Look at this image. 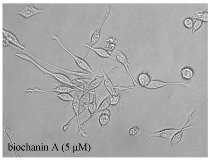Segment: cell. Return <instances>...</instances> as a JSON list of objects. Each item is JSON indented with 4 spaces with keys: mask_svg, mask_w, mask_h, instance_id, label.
Instances as JSON below:
<instances>
[{
    "mask_svg": "<svg viewBox=\"0 0 213 160\" xmlns=\"http://www.w3.org/2000/svg\"><path fill=\"white\" fill-rule=\"evenodd\" d=\"M15 55L17 57L22 59V60L31 62L33 64L35 65L37 68L39 69L40 71H41L43 73L48 74L50 75L61 84L66 85L75 87L72 84V82H71V80L70 79L68 76L64 74L60 73H54L49 71V70L43 67L40 64L34 60V59L30 57L29 55H27V54L24 53H16L15 54Z\"/></svg>",
    "mask_w": 213,
    "mask_h": 160,
    "instance_id": "1",
    "label": "cell"
},
{
    "mask_svg": "<svg viewBox=\"0 0 213 160\" xmlns=\"http://www.w3.org/2000/svg\"><path fill=\"white\" fill-rule=\"evenodd\" d=\"M51 38L53 40H55L60 47L62 48L63 50H64L76 62V64L83 71H86V72L92 74L94 76H96L95 73L93 70L91 68L89 64L84 59L81 58L79 56H76L75 54L72 53L69 50H68L67 47L64 45L63 43L61 41V39L59 38L58 36L56 34H53L51 35Z\"/></svg>",
    "mask_w": 213,
    "mask_h": 160,
    "instance_id": "2",
    "label": "cell"
},
{
    "mask_svg": "<svg viewBox=\"0 0 213 160\" xmlns=\"http://www.w3.org/2000/svg\"><path fill=\"white\" fill-rule=\"evenodd\" d=\"M197 116V113L195 111H194L192 113L191 115L189 116L188 118V120L185 125L180 131L177 132L174 136L171 139V144L172 146H174L179 144L183 137V133L186 130L192 128L193 127L192 125H190L192 122L195 121L196 118Z\"/></svg>",
    "mask_w": 213,
    "mask_h": 160,
    "instance_id": "3",
    "label": "cell"
},
{
    "mask_svg": "<svg viewBox=\"0 0 213 160\" xmlns=\"http://www.w3.org/2000/svg\"><path fill=\"white\" fill-rule=\"evenodd\" d=\"M174 85L182 86L185 87H188L190 84L188 81L183 79L181 82H167L159 80H151L150 84L145 88L150 90H156L167 86Z\"/></svg>",
    "mask_w": 213,
    "mask_h": 160,
    "instance_id": "4",
    "label": "cell"
},
{
    "mask_svg": "<svg viewBox=\"0 0 213 160\" xmlns=\"http://www.w3.org/2000/svg\"><path fill=\"white\" fill-rule=\"evenodd\" d=\"M14 47L15 48H16L17 49V50H21V51H23L24 53L26 54L27 55H29L30 57H31L32 58L34 59V60L40 61V62L42 63L43 64H45L48 65V66H50V67L54 68L60 70V71H63V72L65 73L75 75V76H79V77H85V76H87V75H88V74L86 73L81 72V71H72V70H67L66 69L62 68L59 67V66H55V65H54L53 64L46 62V61H44V60H42L41 59L35 57V56H34V55H32L31 54L27 52V51H25L24 50H21V49H20L19 48L15 47H13L14 48Z\"/></svg>",
    "mask_w": 213,
    "mask_h": 160,
    "instance_id": "5",
    "label": "cell"
},
{
    "mask_svg": "<svg viewBox=\"0 0 213 160\" xmlns=\"http://www.w3.org/2000/svg\"><path fill=\"white\" fill-rule=\"evenodd\" d=\"M44 10L36 8L33 5L25 4L21 10L16 11L17 15L21 16L26 19L31 18L36 15L42 13Z\"/></svg>",
    "mask_w": 213,
    "mask_h": 160,
    "instance_id": "6",
    "label": "cell"
},
{
    "mask_svg": "<svg viewBox=\"0 0 213 160\" xmlns=\"http://www.w3.org/2000/svg\"><path fill=\"white\" fill-rule=\"evenodd\" d=\"M115 59L116 61L120 63L125 67V70L128 74L129 75L130 78H131L132 83H133L134 86H138L137 82H136L133 76L130 71V64L129 63V60L127 56H126L124 53L119 50H117L115 51Z\"/></svg>",
    "mask_w": 213,
    "mask_h": 160,
    "instance_id": "7",
    "label": "cell"
},
{
    "mask_svg": "<svg viewBox=\"0 0 213 160\" xmlns=\"http://www.w3.org/2000/svg\"><path fill=\"white\" fill-rule=\"evenodd\" d=\"M25 91L28 93H41L50 95L58 97L59 99L64 101L71 102L73 100V97L69 93H61L54 92L49 91H45L44 89H41L38 88H28V89H26Z\"/></svg>",
    "mask_w": 213,
    "mask_h": 160,
    "instance_id": "8",
    "label": "cell"
},
{
    "mask_svg": "<svg viewBox=\"0 0 213 160\" xmlns=\"http://www.w3.org/2000/svg\"><path fill=\"white\" fill-rule=\"evenodd\" d=\"M111 11V8L110 6H108L107 7L106 10L105 14L101 23L99 26V28L96 30L95 31L92 36H91L90 38V46L91 47H93L97 43L99 42L100 39L101 37V32L102 28H103V26H104V23L108 19V17H109V15Z\"/></svg>",
    "mask_w": 213,
    "mask_h": 160,
    "instance_id": "9",
    "label": "cell"
},
{
    "mask_svg": "<svg viewBox=\"0 0 213 160\" xmlns=\"http://www.w3.org/2000/svg\"><path fill=\"white\" fill-rule=\"evenodd\" d=\"M99 69L100 70L101 72L103 75V78H104V86H105L106 89L109 92V94L110 95L112 96H116L118 94L117 93L116 91V89L115 88V87L113 85V83H112V81H111L110 79L109 78V75L115 72L118 70V68L115 67L113 68V69L109 71L108 73L106 74L105 72H104V70L102 68V66L101 65H100Z\"/></svg>",
    "mask_w": 213,
    "mask_h": 160,
    "instance_id": "10",
    "label": "cell"
},
{
    "mask_svg": "<svg viewBox=\"0 0 213 160\" xmlns=\"http://www.w3.org/2000/svg\"><path fill=\"white\" fill-rule=\"evenodd\" d=\"M182 128L176 129L173 128L166 129L155 132H147L146 136L147 138L161 137L166 139H171L175 134L180 131Z\"/></svg>",
    "mask_w": 213,
    "mask_h": 160,
    "instance_id": "11",
    "label": "cell"
},
{
    "mask_svg": "<svg viewBox=\"0 0 213 160\" xmlns=\"http://www.w3.org/2000/svg\"><path fill=\"white\" fill-rule=\"evenodd\" d=\"M111 96H112L110 95H109V96H108V97H106V98L101 102V103L100 104L99 107H98V109H97V110L96 111L94 114H93V116H92L90 117L87 120H86V121H85L84 122L82 123L81 124V128H82L83 129L84 128H85L88 125V124L92 120V119L94 118V117L98 113H99L100 112H103L104 109H108V108H109V107L111 105L110 99Z\"/></svg>",
    "mask_w": 213,
    "mask_h": 160,
    "instance_id": "12",
    "label": "cell"
},
{
    "mask_svg": "<svg viewBox=\"0 0 213 160\" xmlns=\"http://www.w3.org/2000/svg\"><path fill=\"white\" fill-rule=\"evenodd\" d=\"M84 46L85 47L87 48L89 50V51L86 53V55H85L84 58H87L90 51V50H92V51H94L97 55H98L100 57L103 58L110 59L116 61L115 58L112 56L111 54L109 53L105 48L100 47H91L90 46V45L87 44H85Z\"/></svg>",
    "mask_w": 213,
    "mask_h": 160,
    "instance_id": "13",
    "label": "cell"
},
{
    "mask_svg": "<svg viewBox=\"0 0 213 160\" xmlns=\"http://www.w3.org/2000/svg\"><path fill=\"white\" fill-rule=\"evenodd\" d=\"M3 36L8 39L11 45L21 50H24L25 49V47L21 43L18 39V37L14 33L4 28L3 29Z\"/></svg>",
    "mask_w": 213,
    "mask_h": 160,
    "instance_id": "14",
    "label": "cell"
},
{
    "mask_svg": "<svg viewBox=\"0 0 213 160\" xmlns=\"http://www.w3.org/2000/svg\"><path fill=\"white\" fill-rule=\"evenodd\" d=\"M90 92H83V94L80 98V114L84 112L90 103Z\"/></svg>",
    "mask_w": 213,
    "mask_h": 160,
    "instance_id": "15",
    "label": "cell"
},
{
    "mask_svg": "<svg viewBox=\"0 0 213 160\" xmlns=\"http://www.w3.org/2000/svg\"><path fill=\"white\" fill-rule=\"evenodd\" d=\"M44 90L46 91H49L56 92V93H70L71 92L74 91L77 89L75 87H71V86L62 84V85L58 86L55 88H52V89Z\"/></svg>",
    "mask_w": 213,
    "mask_h": 160,
    "instance_id": "16",
    "label": "cell"
},
{
    "mask_svg": "<svg viewBox=\"0 0 213 160\" xmlns=\"http://www.w3.org/2000/svg\"><path fill=\"white\" fill-rule=\"evenodd\" d=\"M137 80L139 85L145 88L150 84L151 81V77L148 73L145 71H142L139 74Z\"/></svg>",
    "mask_w": 213,
    "mask_h": 160,
    "instance_id": "17",
    "label": "cell"
},
{
    "mask_svg": "<svg viewBox=\"0 0 213 160\" xmlns=\"http://www.w3.org/2000/svg\"><path fill=\"white\" fill-rule=\"evenodd\" d=\"M72 107L73 111L75 113V115H76L77 122H78V130H81V129L82 128H81V125H80L79 119L80 98L77 93H76L74 96L73 100L72 101Z\"/></svg>",
    "mask_w": 213,
    "mask_h": 160,
    "instance_id": "18",
    "label": "cell"
},
{
    "mask_svg": "<svg viewBox=\"0 0 213 160\" xmlns=\"http://www.w3.org/2000/svg\"><path fill=\"white\" fill-rule=\"evenodd\" d=\"M181 76L182 79L185 81H189L194 77V72L193 69L190 67L183 68L181 70Z\"/></svg>",
    "mask_w": 213,
    "mask_h": 160,
    "instance_id": "19",
    "label": "cell"
},
{
    "mask_svg": "<svg viewBox=\"0 0 213 160\" xmlns=\"http://www.w3.org/2000/svg\"><path fill=\"white\" fill-rule=\"evenodd\" d=\"M106 42L107 45L104 48L111 54L118 46V40L114 37H110L107 39Z\"/></svg>",
    "mask_w": 213,
    "mask_h": 160,
    "instance_id": "20",
    "label": "cell"
},
{
    "mask_svg": "<svg viewBox=\"0 0 213 160\" xmlns=\"http://www.w3.org/2000/svg\"><path fill=\"white\" fill-rule=\"evenodd\" d=\"M91 82L90 79L82 78H79L71 80L72 84L74 86L75 88H77L79 90L84 91L83 88H81V86L83 85L85 83H90Z\"/></svg>",
    "mask_w": 213,
    "mask_h": 160,
    "instance_id": "21",
    "label": "cell"
},
{
    "mask_svg": "<svg viewBox=\"0 0 213 160\" xmlns=\"http://www.w3.org/2000/svg\"><path fill=\"white\" fill-rule=\"evenodd\" d=\"M97 90H95L93 92L90 91L91 94H93V101L90 103L88 107V109L90 114V116H92L94 114L98 108L96 99Z\"/></svg>",
    "mask_w": 213,
    "mask_h": 160,
    "instance_id": "22",
    "label": "cell"
},
{
    "mask_svg": "<svg viewBox=\"0 0 213 160\" xmlns=\"http://www.w3.org/2000/svg\"><path fill=\"white\" fill-rule=\"evenodd\" d=\"M103 81H104V78H103V76H101V77L96 76L95 79L91 81L90 83H89L87 91L90 92L93 90H95L101 84Z\"/></svg>",
    "mask_w": 213,
    "mask_h": 160,
    "instance_id": "23",
    "label": "cell"
},
{
    "mask_svg": "<svg viewBox=\"0 0 213 160\" xmlns=\"http://www.w3.org/2000/svg\"><path fill=\"white\" fill-rule=\"evenodd\" d=\"M124 92H120L116 96H112L110 99L111 105L113 106H116L118 108V112H119V110L121 109V95L124 93Z\"/></svg>",
    "mask_w": 213,
    "mask_h": 160,
    "instance_id": "24",
    "label": "cell"
},
{
    "mask_svg": "<svg viewBox=\"0 0 213 160\" xmlns=\"http://www.w3.org/2000/svg\"><path fill=\"white\" fill-rule=\"evenodd\" d=\"M100 124L102 127H104L108 125L110 120V116L102 113L98 118Z\"/></svg>",
    "mask_w": 213,
    "mask_h": 160,
    "instance_id": "25",
    "label": "cell"
},
{
    "mask_svg": "<svg viewBox=\"0 0 213 160\" xmlns=\"http://www.w3.org/2000/svg\"><path fill=\"white\" fill-rule=\"evenodd\" d=\"M193 19L199 20L204 23H207L208 20V14L207 11L205 12L196 13L192 16Z\"/></svg>",
    "mask_w": 213,
    "mask_h": 160,
    "instance_id": "26",
    "label": "cell"
},
{
    "mask_svg": "<svg viewBox=\"0 0 213 160\" xmlns=\"http://www.w3.org/2000/svg\"><path fill=\"white\" fill-rule=\"evenodd\" d=\"M203 21L201 20H196L195 22L194 23L192 28V33L194 34L200 28H201L202 25L203 24Z\"/></svg>",
    "mask_w": 213,
    "mask_h": 160,
    "instance_id": "27",
    "label": "cell"
},
{
    "mask_svg": "<svg viewBox=\"0 0 213 160\" xmlns=\"http://www.w3.org/2000/svg\"><path fill=\"white\" fill-rule=\"evenodd\" d=\"M194 23L192 19L189 18V17L185 18L183 20V24L187 29H192L193 28Z\"/></svg>",
    "mask_w": 213,
    "mask_h": 160,
    "instance_id": "28",
    "label": "cell"
},
{
    "mask_svg": "<svg viewBox=\"0 0 213 160\" xmlns=\"http://www.w3.org/2000/svg\"><path fill=\"white\" fill-rule=\"evenodd\" d=\"M140 131V129L138 127L134 126L129 129L128 134L130 136H135L139 133Z\"/></svg>",
    "mask_w": 213,
    "mask_h": 160,
    "instance_id": "29",
    "label": "cell"
},
{
    "mask_svg": "<svg viewBox=\"0 0 213 160\" xmlns=\"http://www.w3.org/2000/svg\"><path fill=\"white\" fill-rule=\"evenodd\" d=\"M76 118V115L74 116L72 118V119H70V120L67 123V124L66 125H64L63 127V130L64 131H66L70 127H71V125H72V122L74 121L75 119Z\"/></svg>",
    "mask_w": 213,
    "mask_h": 160,
    "instance_id": "30",
    "label": "cell"
},
{
    "mask_svg": "<svg viewBox=\"0 0 213 160\" xmlns=\"http://www.w3.org/2000/svg\"><path fill=\"white\" fill-rule=\"evenodd\" d=\"M11 45V43L8 41V39L5 38V37L3 36V46L5 48L8 47L10 46Z\"/></svg>",
    "mask_w": 213,
    "mask_h": 160,
    "instance_id": "31",
    "label": "cell"
},
{
    "mask_svg": "<svg viewBox=\"0 0 213 160\" xmlns=\"http://www.w3.org/2000/svg\"><path fill=\"white\" fill-rule=\"evenodd\" d=\"M102 113H104V114H108V115L109 116L111 115L110 111L109 110L108 108V109H104V110H103V111L102 112Z\"/></svg>",
    "mask_w": 213,
    "mask_h": 160,
    "instance_id": "32",
    "label": "cell"
},
{
    "mask_svg": "<svg viewBox=\"0 0 213 160\" xmlns=\"http://www.w3.org/2000/svg\"><path fill=\"white\" fill-rule=\"evenodd\" d=\"M16 150H17V151H20V150H21V148L19 146H17L16 147Z\"/></svg>",
    "mask_w": 213,
    "mask_h": 160,
    "instance_id": "33",
    "label": "cell"
},
{
    "mask_svg": "<svg viewBox=\"0 0 213 160\" xmlns=\"http://www.w3.org/2000/svg\"><path fill=\"white\" fill-rule=\"evenodd\" d=\"M21 149H22V150H23V151H25V150L26 147L25 146H22Z\"/></svg>",
    "mask_w": 213,
    "mask_h": 160,
    "instance_id": "34",
    "label": "cell"
},
{
    "mask_svg": "<svg viewBox=\"0 0 213 160\" xmlns=\"http://www.w3.org/2000/svg\"><path fill=\"white\" fill-rule=\"evenodd\" d=\"M12 149H13V147H12V146H9V151H12Z\"/></svg>",
    "mask_w": 213,
    "mask_h": 160,
    "instance_id": "35",
    "label": "cell"
},
{
    "mask_svg": "<svg viewBox=\"0 0 213 160\" xmlns=\"http://www.w3.org/2000/svg\"><path fill=\"white\" fill-rule=\"evenodd\" d=\"M36 150H40V146H37V147H36Z\"/></svg>",
    "mask_w": 213,
    "mask_h": 160,
    "instance_id": "36",
    "label": "cell"
},
{
    "mask_svg": "<svg viewBox=\"0 0 213 160\" xmlns=\"http://www.w3.org/2000/svg\"><path fill=\"white\" fill-rule=\"evenodd\" d=\"M48 150V146H45V150Z\"/></svg>",
    "mask_w": 213,
    "mask_h": 160,
    "instance_id": "37",
    "label": "cell"
},
{
    "mask_svg": "<svg viewBox=\"0 0 213 160\" xmlns=\"http://www.w3.org/2000/svg\"><path fill=\"white\" fill-rule=\"evenodd\" d=\"M27 149L28 150H30V147L29 146H28V147H27Z\"/></svg>",
    "mask_w": 213,
    "mask_h": 160,
    "instance_id": "38",
    "label": "cell"
}]
</instances>
